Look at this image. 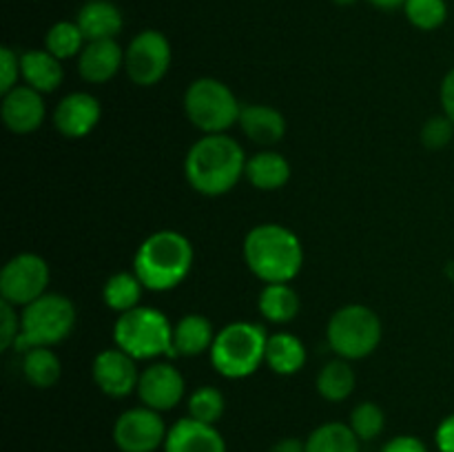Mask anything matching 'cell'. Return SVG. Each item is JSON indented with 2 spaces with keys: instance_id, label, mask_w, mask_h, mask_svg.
Returning a JSON list of instances; mask_svg holds the SVG:
<instances>
[{
  "instance_id": "8fae6325",
  "label": "cell",
  "mask_w": 454,
  "mask_h": 452,
  "mask_svg": "<svg viewBox=\"0 0 454 452\" xmlns=\"http://www.w3.org/2000/svg\"><path fill=\"white\" fill-rule=\"evenodd\" d=\"M167 424L153 408H129L115 419L114 443L120 452H155L167 441Z\"/></svg>"
},
{
  "instance_id": "ffe728a7",
  "label": "cell",
  "mask_w": 454,
  "mask_h": 452,
  "mask_svg": "<svg viewBox=\"0 0 454 452\" xmlns=\"http://www.w3.org/2000/svg\"><path fill=\"white\" fill-rule=\"evenodd\" d=\"M20 74L25 84L40 93H51L65 80L62 60H58L47 49H29L20 53Z\"/></svg>"
},
{
  "instance_id": "83f0119b",
  "label": "cell",
  "mask_w": 454,
  "mask_h": 452,
  "mask_svg": "<svg viewBox=\"0 0 454 452\" xmlns=\"http://www.w3.org/2000/svg\"><path fill=\"white\" fill-rule=\"evenodd\" d=\"M142 291H146V288L142 286L137 275L122 270V273H115L106 279L105 288H102V300L114 313L122 315L140 306Z\"/></svg>"
},
{
  "instance_id": "ba28073f",
  "label": "cell",
  "mask_w": 454,
  "mask_h": 452,
  "mask_svg": "<svg viewBox=\"0 0 454 452\" xmlns=\"http://www.w3.org/2000/svg\"><path fill=\"white\" fill-rule=\"evenodd\" d=\"M184 113L195 129L211 136L226 133L238 124L242 105L222 80L198 78L184 91Z\"/></svg>"
},
{
  "instance_id": "2e32d148",
  "label": "cell",
  "mask_w": 454,
  "mask_h": 452,
  "mask_svg": "<svg viewBox=\"0 0 454 452\" xmlns=\"http://www.w3.org/2000/svg\"><path fill=\"white\" fill-rule=\"evenodd\" d=\"M164 452H226V441L220 430L211 424L182 417L168 428Z\"/></svg>"
},
{
  "instance_id": "4316f807",
  "label": "cell",
  "mask_w": 454,
  "mask_h": 452,
  "mask_svg": "<svg viewBox=\"0 0 454 452\" xmlns=\"http://www.w3.org/2000/svg\"><path fill=\"white\" fill-rule=\"evenodd\" d=\"M359 441L348 424L328 421L306 437V452H359Z\"/></svg>"
},
{
  "instance_id": "7a4b0ae2",
  "label": "cell",
  "mask_w": 454,
  "mask_h": 452,
  "mask_svg": "<svg viewBox=\"0 0 454 452\" xmlns=\"http://www.w3.org/2000/svg\"><path fill=\"white\" fill-rule=\"evenodd\" d=\"M195 251L186 235L164 229L151 233L137 246L133 273L146 291L167 292L180 286L193 270Z\"/></svg>"
},
{
  "instance_id": "277c9868",
  "label": "cell",
  "mask_w": 454,
  "mask_h": 452,
  "mask_svg": "<svg viewBox=\"0 0 454 452\" xmlns=\"http://www.w3.org/2000/svg\"><path fill=\"white\" fill-rule=\"evenodd\" d=\"M114 341L120 350L137 362L176 357L173 323L153 306H137L118 315L114 323Z\"/></svg>"
},
{
  "instance_id": "e0dca14e",
  "label": "cell",
  "mask_w": 454,
  "mask_h": 452,
  "mask_svg": "<svg viewBox=\"0 0 454 452\" xmlns=\"http://www.w3.org/2000/svg\"><path fill=\"white\" fill-rule=\"evenodd\" d=\"M124 66V49L118 40H93L78 56V74L84 82L105 84Z\"/></svg>"
},
{
  "instance_id": "836d02e7",
  "label": "cell",
  "mask_w": 454,
  "mask_h": 452,
  "mask_svg": "<svg viewBox=\"0 0 454 452\" xmlns=\"http://www.w3.org/2000/svg\"><path fill=\"white\" fill-rule=\"evenodd\" d=\"M20 335V315L9 301L0 300V350H9Z\"/></svg>"
},
{
  "instance_id": "5b68a950",
  "label": "cell",
  "mask_w": 454,
  "mask_h": 452,
  "mask_svg": "<svg viewBox=\"0 0 454 452\" xmlns=\"http://www.w3.org/2000/svg\"><path fill=\"white\" fill-rule=\"evenodd\" d=\"M266 328L255 322H233L217 331L211 363L226 379H247L266 363Z\"/></svg>"
},
{
  "instance_id": "1f68e13d",
  "label": "cell",
  "mask_w": 454,
  "mask_h": 452,
  "mask_svg": "<svg viewBox=\"0 0 454 452\" xmlns=\"http://www.w3.org/2000/svg\"><path fill=\"white\" fill-rule=\"evenodd\" d=\"M348 425L362 441H372L386 428V415L375 401H362L350 412Z\"/></svg>"
},
{
  "instance_id": "b9f144b4",
  "label": "cell",
  "mask_w": 454,
  "mask_h": 452,
  "mask_svg": "<svg viewBox=\"0 0 454 452\" xmlns=\"http://www.w3.org/2000/svg\"><path fill=\"white\" fill-rule=\"evenodd\" d=\"M335 4H340V7H350V4H355L357 0H333Z\"/></svg>"
},
{
  "instance_id": "ab89813d",
  "label": "cell",
  "mask_w": 454,
  "mask_h": 452,
  "mask_svg": "<svg viewBox=\"0 0 454 452\" xmlns=\"http://www.w3.org/2000/svg\"><path fill=\"white\" fill-rule=\"evenodd\" d=\"M372 7L384 9V12H395V9H403L406 0H368Z\"/></svg>"
},
{
  "instance_id": "f1b7e54d",
  "label": "cell",
  "mask_w": 454,
  "mask_h": 452,
  "mask_svg": "<svg viewBox=\"0 0 454 452\" xmlns=\"http://www.w3.org/2000/svg\"><path fill=\"white\" fill-rule=\"evenodd\" d=\"M87 38L80 31L78 22L60 20L56 25L49 27L47 35H44V49L58 58V60H69L82 53Z\"/></svg>"
},
{
  "instance_id": "e575fe53",
  "label": "cell",
  "mask_w": 454,
  "mask_h": 452,
  "mask_svg": "<svg viewBox=\"0 0 454 452\" xmlns=\"http://www.w3.org/2000/svg\"><path fill=\"white\" fill-rule=\"evenodd\" d=\"M20 78V53L13 51L12 47H3L0 49V93H7L18 87Z\"/></svg>"
},
{
  "instance_id": "ac0fdd59",
  "label": "cell",
  "mask_w": 454,
  "mask_h": 452,
  "mask_svg": "<svg viewBox=\"0 0 454 452\" xmlns=\"http://www.w3.org/2000/svg\"><path fill=\"white\" fill-rule=\"evenodd\" d=\"M75 22H78L87 43H93V40H115L124 27L122 12L111 0H89V3H84L80 7Z\"/></svg>"
},
{
  "instance_id": "9a60e30c",
  "label": "cell",
  "mask_w": 454,
  "mask_h": 452,
  "mask_svg": "<svg viewBox=\"0 0 454 452\" xmlns=\"http://www.w3.org/2000/svg\"><path fill=\"white\" fill-rule=\"evenodd\" d=\"M102 118V106L96 96L87 91H74L62 97L53 111V124L58 133L69 140H80L98 127Z\"/></svg>"
},
{
  "instance_id": "4fadbf2b",
  "label": "cell",
  "mask_w": 454,
  "mask_h": 452,
  "mask_svg": "<svg viewBox=\"0 0 454 452\" xmlns=\"http://www.w3.org/2000/svg\"><path fill=\"white\" fill-rule=\"evenodd\" d=\"M184 377L173 363L168 362H153L149 368H145L137 381V397L142 406L153 408L158 412L173 410L184 397Z\"/></svg>"
},
{
  "instance_id": "9c48e42d",
  "label": "cell",
  "mask_w": 454,
  "mask_h": 452,
  "mask_svg": "<svg viewBox=\"0 0 454 452\" xmlns=\"http://www.w3.org/2000/svg\"><path fill=\"white\" fill-rule=\"evenodd\" d=\"M173 51L167 35L158 29H145L124 49V71L137 87H153L171 69Z\"/></svg>"
},
{
  "instance_id": "484cf974",
  "label": "cell",
  "mask_w": 454,
  "mask_h": 452,
  "mask_svg": "<svg viewBox=\"0 0 454 452\" xmlns=\"http://www.w3.org/2000/svg\"><path fill=\"white\" fill-rule=\"evenodd\" d=\"M60 359L47 346H35L22 353V375H25L27 384L34 388H51L60 379Z\"/></svg>"
},
{
  "instance_id": "44dd1931",
  "label": "cell",
  "mask_w": 454,
  "mask_h": 452,
  "mask_svg": "<svg viewBox=\"0 0 454 452\" xmlns=\"http://www.w3.org/2000/svg\"><path fill=\"white\" fill-rule=\"evenodd\" d=\"M217 332L208 317L200 313H189L173 323V348L176 357H198L202 353H211Z\"/></svg>"
},
{
  "instance_id": "f546056e",
  "label": "cell",
  "mask_w": 454,
  "mask_h": 452,
  "mask_svg": "<svg viewBox=\"0 0 454 452\" xmlns=\"http://www.w3.org/2000/svg\"><path fill=\"white\" fill-rule=\"evenodd\" d=\"M186 408H189V417L202 421V424L215 425L224 415L226 401L222 390H217L215 386H200L198 390L191 393Z\"/></svg>"
},
{
  "instance_id": "f35d334b",
  "label": "cell",
  "mask_w": 454,
  "mask_h": 452,
  "mask_svg": "<svg viewBox=\"0 0 454 452\" xmlns=\"http://www.w3.org/2000/svg\"><path fill=\"white\" fill-rule=\"evenodd\" d=\"M269 452H306V441L297 437H284L269 448Z\"/></svg>"
},
{
  "instance_id": "8d00e7d4",
  "label": "cell",
  "mask_w": 454,
  "mask_h": 452,
  "mask_svg": "<svg viewBox=\"0 0 454 452\" xmlns=\"http://www.w3.org/2000/svg\"><path fill=\"white\" fill-rule=\"evenodd\" d=\"M434 443L439 452H454V415H448L434 430Z\"/></svg>"
},
{
  "instance_id": "5bb4252c",
  "label": "cell",
  "mask_w": 454,
  "mask_h": 452,
  "mask_svg": "<svg viewBox=\"0 0 454 452\" xmlns=\"http://www.w3.org/2000/svg\"><path fill=\"white\" fill-rule=\"evenodd\" d=\"M0 118L12 133H18V136L34 133L35 129L43 127L47 118L43 93L31 89L29 84H18L12 91L3 93Z\"/></svg>"
},
{
  "instance_id": "7c38bea8",
  "label": "cell",
  "mask_w": 454,
  "mask_h": 452,
  "mask_svg": "<svg viewBox=\"0 0 454 452\" xmlns=\"http://www.w3.org/2000/svg\"><path fill=\"white\" fill-rule=\"evenodd\" d=\"M91 375L100 393H105L106 397L122 399L136 393L142 372L137 370V359L115 346V348H106L96 355Z\"/></svg>"
},
{
  "instance_id": "d4e9b609",
  "label": "cell",
  "mask_w": 454,
  "mask_h": 452,
  "mask_svg": "<svg viewBox=\"0 0 454 452\" xmlns=\"http://www.w3.org/2000/svg\"><path fill=\"white\" fill-rule=\"evenodd\" d=\"M315 386H317L319 397H324L331 403H340V401H346V399L355 393L357 375H355L348 359L337 357L333 359V362H328L326 366L319 370Z\"/></svg>"
},
{
  "instance_id": "603a6c76",
  "label": "cell",
  "mask_w": 454,
  "mask_h": 452,
  "mask_svg": "<svg viewBox=\"0 0 454 452\" xmlns=\"http://www.w3.org/2000/svg\"><path fill=\"white\" fill-rule=\"evenodd\" d=\"M244 177L257 191H278L291 180V164L278 151H260L248 158Z\"/></svg>"
},
{
  "instance_id": "74e56055",
  "label": "cell",
  "mask_w": 454,
  "mask_h": 452,
  "mask_svg": "<svg viewBox=\"0 0 454 452\" xmlns=\"http://www.w3.org/2000/svg\"><path fill=\"white\" fill-rule=\"evenodd\" d=\"M439 97H442L443 113L454 122V66L446 74L442 82V91H439Z\"/></svg>"
},
{
  "instance_id": "6da1fadb",
  "label": "cell",
  "mask_w": 454,
  "mask_h": 452,
  "mask_svg": "<svg viewBox=\"0 0 454 452\" xmlns=\"http://www.w3.org/2000/svg\"><path fill=\"white\" fill-rule=\"evenodd\" d=\"M242 144L226 133H211L195 142L184 158V175L191 189L207 198H220L235 189L247 173Z\"/></svg>"
},
{
  "instance_id": "cb8c5ba5",
  "label": "cell",
  "mask_w": 454,
  "mask_h": 452,
  "mask_svg": "<svg viewBox=\"0 0 454 452\" xmlns=\"http://www.w3.org/2000/svg\"><path fill=\"white\" fill-rule=\"evenodd\" d=\"M260 315L270 323H291L300 315L301 301L295 288L286 282L264 284L257 300Z\"/></svg>"
},
{
  "instance_id": "4dcf8cb0",
  "label": "cell",
  "mask_w": 454,
  "mask_h": 452,
  "mask_svg": "<svg viewBox=\"0 0 454 452\" xmlns=\"http://www.w3.org/2000/svg\"><path fill=\"white\" fill-rule=\"evenodd\" d=\"M403 13L417 29L434 31L446 22L448 4L446 0H406Z\"/></svg>"
},
{
  "instance_id": "d590c367",
  "label": "cell",
  "mask_w": 454,
  "mask_h": 452,
  "mask_svg": "<svg viewBox=\"0 0 454 452\" xmlns=\"http://www.w3.org/2000/svg\"><path fill=\"white\" fill-rule=\"evenodd\" d=\"M381 452H428V446L415 434H397L384 443Z\"/></svg>"
},
{
  "instance_id": "60d3db41",
  "label": "cell",
  "mask_w": 454,
  "mask_h": 452,
  "mask_svg": "<svg viewBox=\"0 0 454 452\" xmlns=\"http://www.w3.org/2000/svg\"><path fill=\"white\" fill-rule=\"evenodd\" d=\"M446 275H448V279H450V282L454 284V260H450L446 264Z\"/></svg>"
},
{
  "instance_id": "52a82bcc",
  "label": "cell",
  "mask_w": 454,
  "mask_h": 452,
  "mask_svg": "<svg viewBox=\"0 0 454 452\" xmlns=\"http://www.w3.org/2000/svg\"><path fill=\"white\" fill-rule=\"evenodd\" d=\"M381 319L364 304L341 306L331 315L326 326V339L333 353L348 362L366 359L381 341Z\"/></svg>"
},
{
  "instance_id": "30bf717a",
  "label": "cell",
  "mask_w": 454,
  "mask_h": 452,
  "mask_svg": "<svg viewBox=\"0 0 454 452\" xmlns=\"http://www.w3.org/2000/svg\"><path fill=\"white\" fill-rule=\"evenodd\" d=\"M49 264L35 253L13 255L0 270V300L25 308L47 292Z\"/></svg>"
},
{
  "instance_id": "d6a6232c",
  "label": "cell",
  "mask_w": 454,
  "mask_h": 452,
  "mask_svg": "<svg viewBox=\"0 0 454 452\" xmlns=\"http://www.w3.org/2000/svg\"><path fill=\"white\" fill-rule=\"evenodd\" d=\"M419 137H421V144H424L426 149H433V151L443 149V146H448L452 142L454 122L446 113L433 115V118L421 127Z\"/></svg>"
},
{
  "instance_id": "7402d4cb",
  "label": "cell",
  "mask_w": 454,
  "mask_h": 452,
  "mask_svg": "<svg viewBox=\"0 0 454 452\" xmlns=\"http://www.w3.org/2000/svg\"><path fill=\"white\" fill-rule=\"evenodd\" d=\"M306 346L293 332H273L266 341V366L275 375H297L306 366Z\"/></svg>"
},
{
  "instance_id": "8992f818",
  "label": "cell",
  "mask_w": 454,
  "mask_h": 452,
  "mask_svg": "<svg viewBox=\"0 0 454 452\" xmlns=\"http://www.w3.org/2000/svg\"><path fill=\"white\" fill-rule=\"evenodd\" d=\"M75 306L69 297L60 292H44L35 301L27 304L20 313V335H18L16 353H27L35 346L60 344L74 332Z\"/></svg>"
},
{
  "instance_id": "d6986e66",
  "label": "cell",
  "mask_w": 454,
  "mask_h": 452,
  "mask_svg": "<svg viewBox=\"0 0 454 452\" xmlns=\"http://www.w3.org/2000/svg\"><path fill=\"white\" fill-rule=\"evenodd\" d=\"M239 129L248 140L262 146H273L286 136V118L269 105H247L239 113Z\"/></svg>"
},
{
  "instance_id": "3957f363",
  "label": "cell",
  "mask_w": 454,
  "mask_h": 452,
  "mask_svg": "<svg viewBox=\"0 0 454 452\" xmlns=\"http://www.w3.org/2000/svg\"><path fill=\"white\" fill-rule=\"evenodd\" d=\"M244 261L264 284L295 279L304 266V246L291 229L282 224H257L244 238Z\"/></svg>"
}]
</instances>
